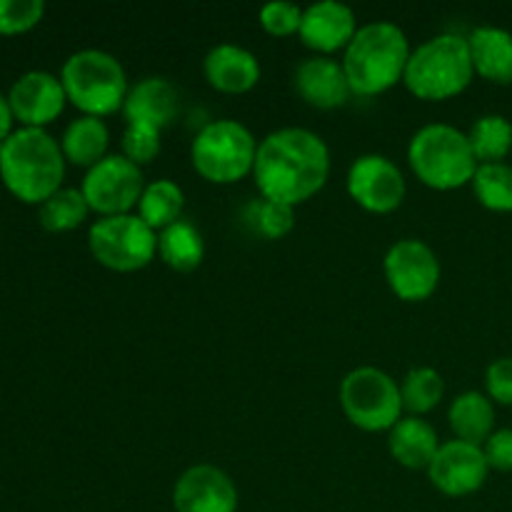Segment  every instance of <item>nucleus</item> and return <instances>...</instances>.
Wrapping results in <instances>:
<instances>
[{
	"instance_id": "f257e3e1",
	"label": "nucleus",
	"mask_w": 512,
	"mask_h": 512,
	"mask_svg": "<svg viewBox=\"0 0 512 512\" xmlns=\"http://www.w3.org/2000/svg\"><path fill=\"white\" fill-rule=\"evenodd\" d=\"M330 178V148L308 128H280L258 143L253 180L260 198L290 208L308 203Z\"/></svg>"
},
{
	"instance_id": "f03ea898",
	"label": "nucleus",
	"mask_w": 512,
	"mask_h": 512,
	"mask_svg": "<svg viewBox=\"0 0 512 512\" xmlns=\"http://www.w3.org/2000/svg\"><path fill=\"white\" fill-rule=\"evenodd\" d=\"M65 160L60 140L48 130L18 128L0 143V180L18 200L43 205L63 188Z\"/></svg>"
},
{
	"instance_id": "7ed1b4c3",
	"label": "nucleus",
	"mask_w": 512,
	"mask_h": 512,
	"mask_svg": "<svg viewBox=\"0 0 512 512\" xmlns=\"http://www.w3.org/2000/svg\"><path fill=\"white\" fill-rule=\"evenodd\" d=\"M413 48L403 28L390 20L360 25L343 53V68L353 95L375 98L403 83Z\"/></svg>"
},
{
	"instance_id": "20e7f679",
	"label": "nucleus",
	"mask_w": 512,
	"mask_h": 512,
	"mask_svg": "<svg viewBox=\"0 0 512 512\" xmlns=\"http://www.w3.org/2000/svg\"><path fill=\"white\" fill-rule=\"evenodd\" d=\"M475 78L468 38L458 33H440L413 48L405 68L403 85L425 103H443L458 98Z\"/></svg>"
},
{
	"instance_id": "39448f33",
	"label": "nucleus",
	"mask_w": 512,
	"mask_h": 512,
	"mask_svg": "<svg viewBox=\"0 0 512 512\" xmlns=\"http://www.w3.org/2000/svg\"><path fill=\"white\" fill-rule=\"evenodd\" d=\"M408 163L415 178L438 193L470 185L480 165L468 133L448 123L423 125L408 143Z\"/></svg>"
},
{
	"instance_id": "423d86ee",
	"label": "nucleus",
	"mask_w": 512,
	"mask_h": 512,
	"mask_svg": "<svg viewBox=\"0 0 512 512\" xmlns=\"http://www.w3.org/2000/svg\"><path fill=\"white\" fill-rule=\"evenodd\" d=\"M68 103L90 118H108L123 113L128 98V73L108 50L85 48L70 55L60 70Z\"/></svg>"
},
{
	"instance_id": "0eeeda50",
	"label": "nucleus",
	"mask_w": 512,
	"mask_h": 512,
	"mask_svg": "<svg viewBox=\"0 0 512 512\" xmlns=\"http://www.w3.org/2000/svg\"><path fill=\"white\" fill-rule=\"evenodd\" d=\"M258 140L248 125L233 118L210 120L190 143L195 173L213 185H233L253 175Z\"/></svg>"
},
{
	"instance_id": "6e6552de",
	"label": "nucleus",
	"mask_w": 512,
	"mask_h": 512,
	"mask_svg": "<svg viewBox=\"0 0 512 512\" xmlns=\"http://www.w3.org/2000/svg\"><path fill=\"white\" fill-rule=\"evenodd\" d=\"M338 398L345 418L363 433H390L405 418L400 383L373 365L350 370L340 383Z\"/></svg>"
},
{
	"instance_id": "1a4fd4ad",
	"label": "nucleus",
	"mask_w": 512,
	"mask_h": 512,
	"mask_svg": "<svg viewBox=\"0 0 512 512\" xmlns=\"http://www.w3.org/2000/svg\"><path fill=\"white\" fill-rule=\"evenodd\" d=\"M88 248L103 268L113 273H138L158 255V233L135 213L98 218L88 230Z\"/></svg>"
},
{
	"instance_id": "9d476101",
	"label": "nucleus",
	"mask_w": 512,
	"mask_h": 512,
	"mask_svg": "<svg viewBox=\"0 0 512 512\" xmlns=\"http://www.w3.org/2000/svg\"><path fill=\"white\" fill-rule=\"evenodd\" d=\"M143 168L130 163L123 153H110L90 170L80 190L90 205V213L98 218H113V215H130L138 210L140 198L145 190Z\"/></svg>"
},
{
	"instance_id": "9b49d317",
	"label": "nucleus",
	"mask_w": 512,
	"mask_h": 512,
	"mask_svg": "<svg viewBox=\"0 0 512 512\" xmlns=\"http://www.w3.org/2000/svg\"><path fill=\"white\" fill-rule=\"evenodd\" d=\"M383 273L390 290L405 303H425L440 285V258L425 240L403 238L385 253Z\"/></svg>"
},
{
	"instance_id": "f8f14e48",
	"label": "nucleus",
	"mask_w": 512,
	"mask_h": 512,
	"mask_svg": "<svg viewBox=\"0 0 512 512\" xmlns=\"http://www.w3.org/2000/svg\"><path fill=\"white\" fill-rule=\"evenodd\" d=\"M345 188L358 208L373 215L395 213L408 195L403 170L388 155L380 153H365L355 158L348 168Z\"/></svg>"
},
{
	"instance_id": "ddd939ff",
	"label": "nucleus",
	"mask_w": 512,
	"mask_h": 512,
	"mask_svg": "<svg viewBox=\"0 0 512 512\" xmlns=\"http://www.w3.org/2000/svg\"><path fill=\"white\" fill-rule=\"evenodd\" d=\"M490 465L483 448L463 440H445L430 463L428 478L448 498H468L488 483Z\"/></svg>"
},
{
	"instance_id": "4468645a",
	"label": "nucleus",
	"mask_w": 512,
	"mask_h": 512,
	"mask_svg": "<svg viewBox=\"0 0 512 512\" xmlns=\"http://www.w3.org/2000/svg\"><path fill=\"white\" fill-rule=\"evenodd\" d=\"M238 485L218 465H190L173 485L175 512H238Z\"/></svg>"
},
{
	"instance_id": "2eb2a0df",
	"label": "nucleus",
	"mask_w": 512,
	"mask_h": 512,
	"mask_svg": "<svg viewBox=\"0 0 512 512\" xmlns=\"http://www.w3.org/2000/svg\"><path fill=\"white\" fill-rule=\"evenodd\" d=\"M8 100L20 128L38 130H45V125L58 120L68 105L60 75L48 73V70H28L20 75L10 88Z\"/></svg>"
},
{
	"instance_id": "dca6fc26",
	"label": "nucleus",
	"mask_w": 512,
	"mask_h": 512,
	"mask_svg": "<svg viewBox=\"0 0 512 512\" xmlns=\"http://www.w3.org/2000/svg\"><path fill=\"white\" fill-rule=\"evenodd\" d=\"M358 15L350 5L338 3V0H320V3L308 5L303 10V25H300L298 38L313 55L345 53L358 33Z\"/></svg>"
},
{
	"instance_id": "f3484780",
	"label": "nucleus",
	"mask_w": 512,
	"mask_h": 512,
	"mask_svg": "<svg viewBox=\"0 0 512 512\" xmlns=\"http://www.w3.org/2000/svg\"><path fill=\"white\" fill-rule=\"evenodd\" d=\"M295 93L315 110H338L350 100L348 75L343 60L328 55H310L295 68Z\"/></svg>"
},
{
	"instance_id": "a211bd4d",
	"label": "nucleus",
	"mask_w": 512,
	"mask_h": 512,
	"mask_svg": "<svg viewBox=\"0 0 512 512\" xmlns=\"http://www.w3.org/2000/svg\"><path fill=\"white\" fill-rule=\"evenodd\" d=\"M125 125H145L163 133L180 115V93L168 78L150 75L130 85L123 105Z\"/></svg>"
},
{
	"instance_id": "6ab92c4d",
	"label": "nucleus",
	"mask_w": 512,
	"mask_h": 512,
	"mask_svg": "<svg viewBox=\"0 0 512 512\" xmlns=\"http://www.w3.org/2000/svg\"><path fill=\"white\" fill-rule=\"evenodd\" d=\"M203 75L210 88L218 93L243 95L260 83L263 68H260L258 55L250 53L243 45L220 43L205 55Z\"/></svg>"
},
{
	"instance_id": "aec40b11",
	"label": "nucleus",
	"mask_w": 512,
	"mask_h": 512,
	"mask_svg": "<svg viewBox=\"0 0 512 512\" xmlns=\"http://www.w3.org/2000/svg\"><path fill=\"white\" fill-rule=\"evenodd\" d=\"M438 430L418 415H405L398 425L388 433V450L398 465L408 470H425L440 450Z\"/></svg>"
},
{
	"instance_id": "412c9836",
	"label": "nucleus",
	"mask_w": 512,
	"mask_h": 512,
	"mask_svg": "<svg viewBox=\"0 0 512 512\" xmlns=\"http://www.w3.org/2000/svg\"><path fill=\"white\" fill-rule=\"evenodd\" d=\"M475 75L493 85H512V33L495 25H480L468 35Z\"/></svg>"
},
{
	"instance_id": "4be33fe9",
	"label": "nucleus",
	"mask_w": 512,
	"mask_h": 512,
	"mask_svg": "<svg viewBox=\"0 0 512 512\" xmlns=\"http://www.w3.org/2000/svg\"><path fill=\"white\" fill-rule=\"evenodd\" d=\"M448 423L455 440L483 448L485 440L495 433V403L488 398V393L465 390V393L455 395L450 403Z\"/></svg>"
},
{
	"instance_id": "5701e85b",
	"label": "nucleus",
	"mask_w": 512,
	"mask_h": 512,
	"mask_svg": "<svg viewBox=\"0 0 512 512\" xmlns=\"http://www.w3.org/2000/svg\"><path fill=\"white\" fill-rule=\"evenodd\" d=\"M108 145L110 130L105 120L90 118V115H80V118L70 120L68 128L63 130V138H60V150H63L65 160L85 170L108 158Z\"/></svg>"
},
{
	"instance_id": "b1692460",
	"label": "nucleus",
	"mask_w": 512,
	"mask_h": 512,
	"mask_svg": "<svg viewBox=\"0 0 512 512\" xmlns=\"http://www.w3.org/2000/svg\"><path fill=\"white\" fill-rule=\"evenodd\" d=\"M158 258L175 273H193L205 260V240L188 220L170 225L158 233Z\"/></svg>"
},
{
	"instance_id": "393cba45",
	"label": "nucleus",
	"mask_w": 512,
	"mask_h": 512,
	"mask_svg": "<svg viewBox=\"0 0 512 512\" xmlns=\"http://www.w3.org/2000/svg\"><path fill=\"white\" fill-rule=\"evenodd\" d=\"M183 210V188H180L178 183H173L170 178H160L145 185L143 198H140L135 215H138L148 228H153L155 233H163L165 228H170V225L183 220Z\"/></svg>"
},
{
	"instance_id": "a878e982",
	"label": "nucleus",
	"mask_w": 512,
	"mask_h": 512,
	"mask_svg": "<svg viewBox=\"0 0 512 512\" xmlns=\"http://www.w3.org/2000/svg\"><path fill=\"white\" fill-rule=\"evenodd\" d=\"M468 140L480 165L505 163V158L512 153V123L500 113L480 115L470 125Z\"/></svg>"
},
{
	"instance_id": "bb28decb",
	"label": "nucleus",
	"mask_w": 512,
	"mask_h": 512,
	"mask_svg": "<svg viewBox=\"0 0 512 512\" xmlns=\"http://www.w3.org/2000/svg\"><path fill=\"white\" fill-rule=\"evenodd\" d=\"M400 395H403L405 413L425 418L443 403L445 380L435 368L420 365V368L408 370V375L400 380Z\"/></svg>"
},
{
	"instance_id": "cd10ccee",
	"label": "nucleus",
	"mask_w": 512,
	"mask_h": 512,
	"mask_svg": "<svg viewBox=\"0 0 512 512\" xmlns=\"http://www.w3.org/2000/svg\"><path fill=\"white\" fill-rule=\"evenodd\" d=\"M90 205L80 188H60L38 205V220L48 233H70L88 220Z\"/></svg>"
},
{
	"instance_id": "c85d7f7f",
	"label": "nucleus",
	"mask_w": 512,
	"mask_h": 512,
	"mask_svg": "<svg viewBox=\"0 0 512 512\" xmlns=\"http://www.w3.org/2000/svg\"><path fill=\"white\" fill-rule=\"evenodd\" d=\"M243 225L263 240H283L295 228V208L268 198H253L240 213Z\"/></svg>"
},
{
	"instance_id": "c756f323",
	"label": "nucleus",
	"mask_w": 512,
	"mask_h": 512,
	"mask_svg": "<svg viewBox=\"0 0 512 512\" xmlns=\"http://www.w3.org/2000/svg\"><path fill=\"white\" fill-rule=\"evenodd\" d=\"M470 188H473L475 200L490 213H512V165H478V173H475Z\"/></svg>"
},
{
	"instance_id": "7c9ffc66",
	"label": "nucleus",
	"mask_w": 512,
	"mask_h": 512,
	"mask_svg": "<svg viewBox=\"0 0 512 512\" xmlns=\"http://www.w3.org/2000/svg\"><path fill=\"white\" fill-rule=\"evenodd\" d=\"M303 10L300 5L288 3V0H273L265 3L258 13L260 28L273 38H290V35L300 33L303 25Z\"/></svg>"
},
{
	"instance_id": "2f4dec72",
	"label": "nucleus",
	"mask_w": 512,
	"mask_h": 512,
	"mask_svg": "<svg viewBox=\"0 0 512 512\" xmlns=\"http://www.w3.org/2000/svg\"><path fill=\"white\" fill-rule=\"evenodd\" d=\"M43 0H0V35H20L43 20Z\"/></svg>"
},
{
	"instance_id": "473e14b6",
	"label": "nucleus",
	"mask_w": 512,
	"mask_h": 512,
	"mask_svg": "<svg viewBox=\"0 0 512 512\" xmlns=\"http://www.w3.org/2000/svg\"><path fill=\"white\" fill-rule=\"evenodd\" d=\"M160 130L145 128V125H125L123 133V155L138 168L153 163L160 153Z\"/></svg>"
},
{
	"instance_id": "72a5a7b5",
	"label": "nucleus",
	"mask_w": 512,
	"mask_h": 512,
	"mask_svg": "<svg viewBox=\"0 0 512 512\" xmlns=\"http://www.w3.org/2000/svg\"><path fill=\"white\" fill-rule=\"evenodd\" d=\"M485 390L488 398L498 405L512 408V355L493 360L485 370Z\"/></svg>"
},
{
	"instance_id": "f704fd0d",
	"label": "nucleus",
	"mask_w": 512,
	"mask_h": 512,
	"mask_svg": "<svg viewBox=\"0 0 512 512\" xmlns=\"http://www.w3.org/2000/svg\"><path fill=\"white\" fill-rule=\"evenodd\" d=\"M483 453L488 458L490 470L498 473H512V428L495 430L483 445Z\"/></svg>"
},
{
	"instance_id": "c9c22d12",
	"label": "nucleus",
	"mask_w": 512,
	"mask_h": 512,
	"mask_svg": "<svg viewBox=\"0 0 512 512\" xmlns=\"http://www.w3.org/2000/svg\"><path fill=\"white\" fill-rule=\"evenodd\" d=\"M13 123H15V115H13V108H10L8 95L0 93V143H3V140H8L10 135L15 133Z\"/></svg>"
}]
</instances>
